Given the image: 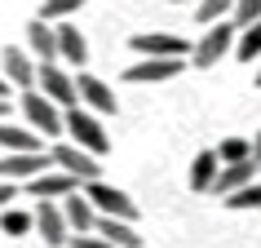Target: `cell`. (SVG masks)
<instances>
[{
	"instance_id": "cell-1",
	"label": "cell",
	"mask_w": 261,
	"mask_h": 248,
	"mask_svg": "<svg viewBox=\"0 0 261 248\" xmlns=\"http://www.w3.org/2000/svg\"><path fill=\"white\" fill-rule=\"evenodd\" d=\"M62 133H71V142L84 146L89 155H97V160L111 151V138H107V129H102V120H97L93 111L67 107V111H62Z\"/></svg>"
},
{
	"instance_id": "cell-2",
	"label": "cell",
	"mask_w": 261,
	"mask_h": 248,
	"mask_svg": "<svg viewBox=\"0 0 261 248\" xmlns=\"http://www.w3.org/2000/svg\"><path fill=\"white\" fill-rule=\"evenodd\" d=\"M230 49H234V22H208V31L199 36V44L191 49V62L199 71H208V67H217Z\"/></svg>"
},
{
	"instance_id": "cell-3",
	"label": "cell",
	"mask_w": 261,
	"mask_h": 248,
	"mask_svg": "<svg viewBox=\"0 0 261 248\" xmlns=\"http://www.w3.org/2000/svg\"><path fill=\"white\" fill-rule=\"evenodd\" d=\"M22 115H27V124L40 138H58L62 133V107L49 102L40 89H22Z\"/></svg>"
},
{
	"instance_id": "cell-4",
	"label": "cell",
	"mask_w": 261,
	"mask_h": 248,
	"mask_svg": "<svg viewBox=\"0 0 261 248\" xmlns=\"http://www.w3.org/2000/svg\"><path fill=\"white\" fill-rule=\"evenodd\" d=\"M80 191H84V200H89V204H93L97 213H107V217H124V221H133V217H138V204H133V200H128L124 191H115V186H107L102 178L84 182Z\"/></svg>"
},
{
	"instance_id": "cell-5",
	"label": "cell",
	"mask_w": 261,
	"mask_h": 248,
	"mask_svg": "<svg viewBox=\"0 0 261 248\" xmlns=\"http://www.w3.org/2000/svg\"><path fill=\"white\" fill-rule=\"evenodd\" d=\"M36 89H40L49 102H58L62 111L75 107V76H67L58 62H36Z\"/></svg>"
},
{
	"instance_id": "cell-6",
	"label": "cell",
	"mask_w": 261,
	"mask_h": 248,
	"mask_svg": "<svg viewBox=\"0 0 261 248\" xmlns=\"http://www.w3.org/2000/svg\"><path fill=\"white\" fill-rule=\"evenodd\" d=\"M49 160H54L62 173H71L80 186H84V182H93V178H102L97 155H89L84 146H75V142H62V146H54V151H49Z\"/></svg>"
},
{
	"instance_id": "cell-7",
	"label": "cell",
	"mask_w": 261,
	"mask_h": 248,
	"mask_svg": "<svg viewBox=\"0 0 261 248\" xmlns=\"http://www.w3.org/2000/svg\"><path fill=\"white\" fill-rule=\"evenodd\" d=\"M181 67H186V58H142V62H133L124 71V80L128 84H164V80H177Z\"/></svg>"
},
{
	"instance_id": "cell-8",
	"label": "cell",
	"mask_w": 261,
	"mask_h": 248,
	"mask_svg": "<svg viewBox=\"0 0 261 248\" xmlns=\"http://www.w3.org/2000/svg\"><path fill=\"white\" fill-rule=\"evenodd\" d=\"M75 97H80L89 111H97V115H115L120 111V97H115V89H111L107 80H97V76H75Z\"/></svg>"
},
{
	"instance_id": "cell-9",
	"label": "cell",
	"mask_w": 261,
	"mask_h": 248,
	"mask_svg": "<svg viewBox=\"0 0 261 248\" xmlns=\"http://www.w3.org/2000/svg\"><path fill=\"white\" fill-rule=\"evenodd\" d=\"M54 164L44 151H5L0 155V178L5 182H27L36 178V173H44V168Z\"/></svg>"
},
{
	"instance_id": "cell-10",
	"label": "cell",
	"mask_w": 261,
	"mask_h": 248,
	"mask_svg": "<svg viewBox=\"0 0 261 248\" xmlns=\"http://www.w3.org/2000/svg\"><path fill=\"white\" fill-rule=\"evenodd\" d=\"M31 226L40 231V239L49 248H62L71 239V226H67V217H62V208H58L54 200H40V208L31 213Z\"/></svg>"
},
{
	"instance_id": "cell-11",
	"label": "cell",
	"mask_w": 261,
	"mask_h": 248,
	"mask_svg": "<svg viewBox=\"0 0 261 248\" xmlns=\"http://www.w3.org/2000/svg\"><path fill=\"white\" fill-rule=\"evenodd\" d=\"M128 49L142 58H186V40L168 36V31H142V36L128 40Z\"/></svg>"
},
{
	"instance_id": "cell-12",
	"label": "cell",
	"mask_w": 261,
	"mask_h": 248,
	"mask_svg": "<svg viewBox=\"0 0 261 248\" xmlns=\"http://www.w3.org/2000/svg\"><path fill=\"white\" fill-rule=\"evenodd\" d=\"M0 67H5L0 76L14 84L18 93H22V89H36V58H31L27 49H14V44H9V49L0 54Z\"/></svg>"
},
{
	"instance_id": "cell-13",
	"label": "cell",
	"mask_w": 261,
	"mask_h": 248,
	"mask_svg": "<svg viewBox=\"0 0 261 248\" xmlns=\"http://www.w3.org/2000/svg\"><path fill=\"white\" fill-rule=\"evenodd\" d=\"M27 191H31V200H62V195L80 191V182L71 173H62V168H44V173L27 178Z\"/></svg>"
},
{
	"instance_id": "cell-14",
	"label": "cell",
	"mask_w": 261,
	"mask_h": 248,
	"mask_svg": "<svg viewBox=\"0 0 261 248\" xmlns=\"http://www.w3.org/2000/svg\"><path fill=\"white\" fill-rule=\"evenodd\" d=\"M54 36H58V58H67V62H75V67H84L89 62V40H84V31L75 27V22H58L54 27Z\"/></svg>"
},
{
	"instance_id": "cell-15",
	"label": "cell",
	"mask_w": 261,
	"mask_h": 248,
	"mask_svg": "<svg viewBox=\"0 0 261 248\" xmlns=\"http://www.w3.org/2000/svg\"><path fill=\"white\" fill-rule=\"evenodd\" d=\"M252 178H257V160H234V164H221L208 195H230V191H239V186H248Z\"/></svg>"
},
{
	"instance_id": "cell-16",
	"label": "cell",
	"mask_w": 261,
	"mask_h": 248,
	"mask_svg": "<svg viewBox=\"0 0 261 248\" xmlns=\"http://www.w3.org/2000/svg\"><path fill=\"white\" fill-rule=\"evenodd\" d=\"M62 217H67V226L75 235H84V231H93V221H97V208L84 200V191H71V195H62Z\"/></svg>"
},
{
	"instance_id": "cell-17",
	"label": "cell",
	"mask_w": 261,
	"mask_h": 248,
	"mask_svg": "<svg viewBox=\"0 0 261 248\" xmlns=\"http://www.w3.org/2000/svg\"><path fill=\"white\" fill-rule=\"evenodd\" d=\"M93 231L102 235V239H111L115 248H142V235L133 231V221H124V217H107V213H97Z\"/></svg>"
},
{
	"instance_id": "cell-18",
	"label": "cell",
	"mask_w": 261,
	"mask_h": 248,
	"mask_svg": "<svg viewBox=\"0 0 261 248\" xmlns=\"http://www.w3.org/2000/svg\"><path fill=\"white\" fill-rule=\"evenodd\" d=\"M27 54L40 58V62H58V36H54V27L44 18L27 22Z\"/></svg>"
},
{
	"instance_id": "cell-19",
	"label": "cell",
	"mask_w": 261,
	"mask_h": 248,
	"mask_svg": "<svg viewBox=\"0 0 261 248\" xmlns=\"http://www.w3.org/2000/svg\"><path fill=\"white\" fill-rule=\"evenodd\" d=\"M217 168H221L217 151H199V155L191 160V191H195V195H208V191H213V178H217Z\"/></svg>"
},
{
	"instance_id": "cell-20",
	"label": "cell",
	"mask_w": 261,
	"mask_h": 248,
	"mask_svg": "<svg viewBox=\"0 0 261 248\" xmlns=\"http://www.w3.org/2000/svg\"><path fill=\"white\" fill-rule=\"evenodd\" d=\"M0 151H40V133L36 129H14L0 120Z\"/></svg>"
},
{
	"instance_id": "cell-21",
	"label": "cell",
	"mask_w": 261,
	"mask_h": 248,
	"mask_svg": "<svg viewBox=\"0 0 261 248\" xmlns=\"http://www.w3.org/2000/svg\"><path fill=\"white\" fill-rule=\"evenodd\" d=\"M230 54L239 58V62H257V58H261V18H257V22H248V27L234 36Z\"/></svg>"
},
{
	"instance_id": "cell-22",
	"label": "cell",
	"mask_w": 261,
	"mask_h": 248,
	"mask_svg": "<svg viewBox=\"0 0 261 248\" xmlns=\"http://www.w3.org/2000/svg\"><path fill=\"white\" fill-rule=\"evenodd\" d=\"M221 204L234 208V213H252V208H261V178H252L248 186H239V191L221 195Z\"/></svg>"
},
{
	"instance_id": "cell-23",
	"label": "cell",
	"mask_w": 261,
	"mask_h": 248,
	"mask_svg": "<svg viewBox=\"0 0 261 248\" xmlns=\"http://www.w3.org/2000/svg\"><path fill=\"white\" fill-rule=\"evenodd\" d=\"M89 0H44V9H40V18L44 22H62V18H71V14H80Z\"/></svg>"
},
{
	"instance_id": "cell-24",
	"label": "cell",
	"mask_w": 261,
	"mask_h": 248,
	"mask_svg": "<svg viewBox=\"0 0 261 248\" xmlns=\"http://www.w3.org/2000/svg\"><path fill=\"white\" fill-rule=\"evenodd\" d=\"M217 160L221 164H234V160H252V142L248 138H226L217 146Z\"/></svg>"
},
{
	"instance_id": "cell-25",
	"label": "cell",
	"mask_w": 261,
	"mask_h": 248,
	"mask_svg": "<svg viewBox=\"0 0 261 248\" xmlns=\"http://www.w3.org/2000/svg\"><path fill=\"white\" fill-rule=\"evenodd\" d=\"M0 231H5V235H27L31 231V213H22V208H5V213H0Z\"/></svg>"
},
{
	"instance_id": "cell-26",
	"label": "cell",
	"mask_w": 261,
	"mask_h": 248,
	"mask_svg": "<svg viewBox=\"0 0 261 248\" xmlns=\"http://www.w3.org/2000/svg\"><path fill=\"white\" fill-rule=\"evenodd\" d=\"M261 18V0H234L230 5V22L234 27H248V22H257Z\"/></svg>"
},
{
	"instance_id": "cell-27",
	"label": "cell",
	"mask_w": 261,
	"mask_h": 248,
	"mask_svg": "<svg viewBox=\"0 0 261 248\" xmlns=\"http://www.w3.org/2000/svg\"><path fill=\"white\" fill-rule=\"evenodd\" d=\"M230 5H234V0H199L195 18H199V22H217V18H226V14H230Z\"/></svg>"
},
{
	"instance_id": "cell-28",
	"label": "cell",
	"mask_w": 261,
	"mask_h": 248,
	"mask_svg": "<svg viewBox=\"0 0 261 248\" xmlns=\"http://www.w3.org/2000/svg\"><path fill=\"white\" fill-rule=\"evenodd\" d=\"M71 239H75V244H71V248H115V244H111V239H102V235H97V231L71 235Z\"/></svg>"
},
{
	"instance_id": "cell-29",
	"label": "cell",
	"mask_w": 261,
	"mask_h": 248,
	"mask_svg": "<svg viewBox=\"0 0 261 248\" xmlns=\"http://www.w3.org/2000/svg\"><path fill=\"white\" fill-rule=\"evenodd\" d=\"M9 200H18V182H5V178H0V208H9Z\"/></svg>"
},
{
	"instance_id": "cell-30",
	"label": "cell",
	"mask_w": 261,
	"mask_h": 248,
	"mask_svg": "<svg viewBox=\"0 0 261 248\" xmlns=\"http://www.w3.org/2000/svg\"><path fill=\"white\" fill-rule=\"evenodd\" d=\"M252 160H257V164H261V133H257V138H252Z\"/></svg>"
},
{
	"instance_id": "cell-31",
	"label": "cell",
	"mask_w": 261,
	"mask_h": 248,
	"mask_svg": "<svg viewBox=\"0 0 261 248\" xmlns=\"http://www.w3.org/2000/svg\"><path fill=\"white\" fill-rule=\"evenodd\" d=\"M5 93H9V80H5V76H0V97H5Z\"/></svg>"
},
{
	"instance_id": "cell-32",
	"label": "cell",
	"mask_w": 261,
	"mask_h": 248,
	"mask_svg": "<svg viewBox=\"0 0 261 248\" xmlns=\"http://www.w3.org/2000/svg\"><path fill=\"white\" fill-rule=\"evenodd\" d=\"M5 111H9V102H5V97H0V120H5Z\"/></svg>"
},
{
	"instance_id": "cell-33",
	"label": "cell",
	"mask_w": 261,
	"mask_h": 248,
	"mask_svg": "<svg viewBox=\"0 0 261 248\" xmlns=\"http://www.w3.org/2000/svg\"><path fill=\"white\" fill-rule=\"evenodd\" d=\"M173 5H199V0H173Z\"/></svg>"
},
{
	"instance_id": "cell-34",
	"label": "cell",
	"mask_w": 261,
	"mask_h": 248,
	"mask_svg": "<svg viewBox=\"0 0 261 248\" xmlns=\"http://www.w3.org/2000/svg\"><path fill=\"white\" fill-rule=\"evenodd\" d=\"M257 89H261V67H257Z\"/></svg>"
},
{
	"instance_id": "cell-35",
	"label": "cell",
	"mask_w": 261,
	"mask_h": 248,
	"mask_svg": "<svg viewBox=\"0 0 261 248\" xmlns=\"http://www.w3.org/2000/svg\"><path fill=\"white\" fill-rule=\"evenodd\" d=\"M257 178H261V164H257Z\"/></svg>"
}]
</instances>
